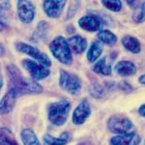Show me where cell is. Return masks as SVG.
I'll list each match as a JSON object with an SVG mask.
<instances>
[{"instance_id":"6da1fadb","label":"cell","mask_w":145,"mask_h":145,"mask_svg":"<svg viewBox=\"0 0 145 145\" xmlns=\"http://www.w3.org/2000/svg\"><path fill=\"white\" fill-rule=\"evenodd\" d=\"M7 70L10 78L11 88L17 90L18 94H37L43 91V88L39 83L23 76L16 66L10 65L7 67Z\"/></svg>"},{"instance_id":"7a4b0ae2","label":"cell","mask_w":145,"mask_h":145,"mask_svg":"<svg viewBox=\"0 0 145 145\" xmlns=\"http://www.w3.org/2000/svg\"><path fill=\"white\" fill-rule=\"evenodd\" d=\"M70 109H71V104L67 100L52 103L48 107V119L54 125L61 126L66 122Z\"/></svg>"},{"instance_id":"3957f363","label":"cell","mask_w":145,"mask_h":145,"mask_svg":"<svg viewBox=\"0 0 145 145\" xmlns=\"http://www.w3.org/2000/svg\"><path fill=\"white\" fill-rule=\"evenodd\" d=\"M50 50L53 56L59 62L63 64H71L72 62V50L70 48L68 42L62 36H58L53 40L50 45Z\"/></svg>"},{"instance_id":"277c9868","label":"cell","mask_w":145,"mask_h":145,"mask_svg":"<svg viewBox=\"0 0 145 145\" xmlns=\"http://www.w3.org/2000/svg\"><path fill=\"white\" fill-rule=\"evenodd\" d=\"M59 84L62 89L67 91L71 95H78L81 90V82L79 78L64 70L60 71Z\"/></svg>"},{"instance_id":"5b68a950","label":"cell","mask_w":145,"mask_h":145,"mask_svg":"<svg viewBox=\"0 0 145 145\" xmlns=\"http://www.w3.org/2000/svg\"><path fill=\"white\" fill-rule=\"evenodd\" d=\"M107 127L113 134L124 135L130 133V131L134 127V124L125 116H112L108 119Z\"/></svg>"},{"instance_id":"8992f818","label":"cell","mask_w":145,"mask_h":145,"mask_svg":"<svg viewBox=\"0 0 145 145\" xmlns=\"http://www.w3.org/2000/svg\"><path fill=\"white\" fill-rule=\"evenodd\" d=\"M16 48H17V50L18 51L24 53V54L31 56L32 58L36 59L37 61L40 62V64L44 65V66L50 67L51 65V60L50 59V57H48L46 53H44L43 51H41L33 46H30V45H28V44L20 42V43H18L17 45H16Z\"/></svg>"},{"instance_id":"52a82bcc","label":"cell","mask_w":145,"mask_h":145,"mask_svg":"<svg viewBox=\"0 0 145 145\" xmlns=\"http://www.w3.org/2000/svg\"><path fill=\"white\" fill-rule=\"evenodd\" d=\"M22 66L30 72L32 78L36 79V80H41V79H44L50 76V70L46 66L40 64V63L32 61L30 59L23 60Z\"/></svg>"},{"instance_id":"ba28073f","label":"cell","mask_w":145,"mask_h":145,"mask_svg":"<svg viewBox=\"0 0 145 145\" xmlns=\"http://www.w3.org/2000/svg\"><path fill=\"white\" fill-rule=\"evenodd\" d=\"M18 15L20 22L23 23H30L33 22L35 17V6L30 1L18 2Z\"/></svg>"},{"instance_id":"9c48e42d","label":"cell","mask_w":145,"mask_h":145,"mask_svg":"<svg viewBox=\"0 0 145 145\" xmlns=\"http://www.w3.org/2000/svg\"><path fill=\"white\" fill-rule=\"evenodd\" d=\"M18 92L16 89L10 88L5 96L0 101V115H4L11 112L16 106V102L18 97Z\"/></svg>"},{"instance_id":"30bf717a","label":"cell","mask_w":145,"mask_h":145,"mask_svg":"<svg viewBox=\"0 0 145 145\" xmlns=\"http://www.w3.org/2000/svg\"><path fill=\"white\" fill-rule=\"evenodd\" d=\"M91 108L88 101L86 99L82 100L80 104L76 107L72 113V122L76 125H81L87 120V118L90 116Z\"/></svg>"},{"instance_id":"8fae6325","label":"cell","mask_w":145,"mask_h":145,"mask_svg":"<svg viewBox=\"0 0 145 145\" xmlns=\"http://www.w3.org/2000/svg\"><path fill=\"white\" fill-rule=\"evenodd\" d=\"M66 5V1L61 0H48L44 2V10L50 18H56L60 17L63 9Z\"/></svg>"},{"instance_id":"7c38bea8","label":"cell","mask_w":145,"mask_h":145,"mask_svg":"<svg viewBox=\"0 0 145 145\" xmlns=\"http://www.w3.org/2000/svg\"><path fill=\"white\" fill-rule=\"evenodd\" d=\"M139 143L140 137L135 132L116 135L110 139V145H138Z\"/></svg>"},{"instance_id":"4fadbf2b","label":"cell","mask_w":145,"mask_h":145,"mask_svg":"<svg viewBox=\"0 0 145 145\" xmlns=\"http://www.w3.org/2000/svg\"><path fill=\"white\" fill-rule=\"evenodd\" d=\"M78 25L83 30H86L88 32H95L101 28V20L96 16L88 15L84 16L78 20Z\"/></svg>"},{"instance_id":"5bb4252c","label":"cell","mask_w":145,"mask_h":145,"mask_svg":"<svg viewBox=\"0 0 145 145\" xmlns=\"http://www.w3.org/2000/svg\"><path fill=\"white\" fill-rule=\"evenodd\" d=\"M68 45H69L71 50L74 51L76 54H80L85 50L86 46H87V42L86 40L82 38L79 35H74V36L69 38L67 40Z\"/></svg>"},{"instance_id":"9a60e30c","label":"cell","mask_w":145,"mask_h":145,"mask_svg":"<svg viewBox=\"0 0 145 145\" xmlns=\"http://www.w3.org/2000/svg\"><path fill=\"white\" fill-rule=\"evenodd\" d=\"M115 72L123 76H133L137 72V67L131 61H120L114 67Z\"/></svg>"},{"instance_id":"2e32d148","label":"cell","mask_w":145,"mask_h":145,"mask_svg":"<svg viewBox=\"0 0 145 145\" xmlns=\"http://www.w3.org/2000/svg\"><path fill=\"white\" fill-rule=\"evenodd\" d=\"M122 45L127 50L132 53H138L140 51V43L135 37L133 36H125L122 38Z\"/></svg>"},{"instance_id":"e0dca14e","label":"cell","mask_w":145,"mask_h":145,"mask_svg":"<svg viewBox=\"0 0 145 145\" xmlns=\"http://www.w3.org/2000/svg\"><path fill=\"white\" fill-rule=\"evenodd\" d=\"M103 52V45L102 43L97 40V41L93 42L92 45L89 48L87 51V59L89 62H95L98 58L100 57Z\"/></svg>"},{"instance_id":"ac0fdd59","label":"cell","mask_w":145,"mask_h":145,"mask_svg":"<svg viewBox=\"0 0 145 145\" xmlns=\"http://www.w3.org/2000/svg\"><path fill=\"white\" fill-rule=\"evenodd\" d=\"M70 135L64 133L59 137H54L52 135L46 134L44 135V143L45 145H66L69 140Z\"/></svg>"},{"instance_id":"d6986e66","label":"cell","mask_w":145,"mask_h":145,"mask_svg":"<svg viewBox=\"0 0 145 145\" xmlns=\"http://www.w3.org/2000/svg\"><path fill=\"white\" fill-rule=\"evenodd\" d=\"M93 71L97 74H104V76H109L111 74V66L107 62L106 57H103L98 61L93 67Z\"/></svg>"},{"instance_id":"ffe728a7","label":"cell","mask_w":145,"mask_h":145,"mask_svg":"<svg viewBox=\"0 0 145 145\" xmlns=\"http://www.w3.org/2000/svg\"><path fill=\"white\" fill-rule=\"evenodd\" d=\"M22 139L24 145H41L35 133L30 129H24L22 132Z\"/></svg>"},{"instance_id":"44dd1931","label":"cell","mask_w":145,"mask_h":145,"mask_svg":"<svg viewBox=\"0 0 145 145\" xmlns=\"http://www.w3.org/2000/svg\"><path fill=\"white\" fill-rule=\"evenodd\" d=\"M0 145H18L14 135L6 128L0 129Z\"/></svg>"},{"instance_id":"7402d4cb","label":"cell","mask_w":145,"mask_h":145,"mask_svg":"<svg viewBox=\"0 0 145 145\" xmlns=\"http://www.w3.org/2000/svg\"><path fill=\"white\" fill-rule=\"evenodd\" d=\"M98 38L101 43L106 44V45H114L117 42V37L109 30H100L98 33Z\"/></svg>"},{"instance_id":"603a6c76","label":"cell","mask_w":145,"mask_h":145,"mask_svg":"<svg viewBox=\"0 0 145 145\" xmlns=\"http://www.w3.org/2000/svg\"><path fill=\"white\" fill-rule=\"evenodd\" d=\"M102 4L112 12H119L122 8V3L119 0H103Z\"/></svg>"},{"instance_id":"cb8c5ba5","label":"cell","mask_w":145,"mask_h":145,"mask_svg":"<svg viewBox=\"0 0 145 145\" xmlns=\"http://www.w3.org/2000/svg\"><path fill=\"white\" fill-rule=\"evenodd\" d=\"M91 95L94 98H101L105 93L104 87L99 83H93L89 88Z\"/></svg>"},{"instance_id":"d4e9b609","label":"cell","mask_w":145,"mask_h":145,"mask_svg":"<svg viewBox=\"0 0 145 145\" xmlns=\"http://www.w3.org/2000/svg\"><path fill=\"white\" fill-rule=\"evenodd\" d=\"M134 20L135 22L140 23L143 22L145 20V2L140 5L138 10H137V12L134 15Z\"/></svg>"},{"instance_id":"484cf974","label":"cell","mask_w":145,"mask_h":145,"mask_svg":"<svg viewBox=\"0 0 145 145\" xmlns=\"http://www.w3.org/2000/svg\"><path fill=\"white\" fill-rule=\"evenodd\" d=\"M138 112H139L140 115L143 116V117H145V104H144V105H142V106L139 107Z\"/></svg>"},{"instance_id":"4316f807","label":"cell","mask_w":145,"mask_h":145,"mask_svg":"<svg viewBox=\"0 0 145 145\" xmlns=\"http://www.w3.org/2000/svg\"><path fill=\"white\" fill-rule=\"evenodd\" d=\"M138 81H139V83L144 84V85H145V74H142V76H139Z\"/></svg>"},{"instance_id":"83f0119b","label":"cell","mask_w":145,"mask_h":145,"mask_svg":"<svg viewBox=\"0 0 145 145\" xmlns=\"http://www.w3.org/2000/svg\"><path fill=\"white\" fill-rule=\"evenodd\" d=\"M4 52H5V50H4V46L0 44V56H2L4 54Z\"/></svg>"},{"instance_id":"f1b7e54d","label":"cell","mask_w":145,"mask_h":145,"mask_svg":"<svg viewBox=\"0 0 145 145\" xmlns=\"http://www.w3.org/2000/svg\"><path fill=\"white\" fill-rule=\"evenodd\" d=\"M2 86H3V78H2V76L0 74V89L2 88Z\"/></svg>"},{"instance_id":"f546056e","label":"cell","mask_w":145,"mask_h":145,"mask_svg":"<svg viewBox=\"0 0 145 145\" xmlns=\"http://www.w3.org/2000/svg\"><path fill=\"white\" fill-rule=\"evenodd\" d=\"M4 28H5V25H4V23H2L1 22H0V31H2Z\"/></svg>"},{"instance_id":"4dcf8cb0","label":"cell","mask_w":145,"mask_h":145,"mask_svg":"<svg viewBox=\"0 0 145 145\" xmlns=\"http://www.w3.org/2000/svg\"><path fill=\"white\" fill-rule=\"evenodd\" d=\"M78 145H92L89 142H81V143H79Z\"/></svg>"},{"instance_id":"1f68e13d","label":"cell","mask_w":145,"mask_h":145,"mask_svg":"<svg viewBox=\"0 0 145 145\" xmlns=\"http://www.w3.org/2000/svg\"><path fill=\"white\" fill-rule=\"evenodd\" d=\"M144 144H145V142H144Z\"/></svg>"}]
</instances>
